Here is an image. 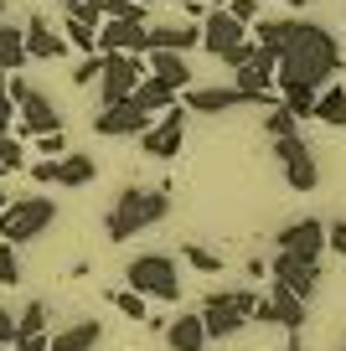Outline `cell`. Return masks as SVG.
Masks as SVG:
<instances>
[{
  "label": "cell",
  "mask_w": 346,
  "mask_h": 351,
  "mask_svg": "<svg viewBox=\"0 0 346 351\" xmlns=\"http://www.w3.org/2000/svg\"><path fill=\"white\" fill-rule=\"evenodd\" d=\"M341 351H346V346H341Z\"/></svg>",
  "instance_id": "681fc988"
},
{
  "label": "cell",
  "mask_w": 346,
  "mask_h": 351,
  "mask_svg": "<svg viewBox=\"0 0 346 351\" xmlns=\"http://www.w3.org/2000/svg\"><path fill=\"white\" fill-rule=\"evenodd\" d=\"M98 73H104V52H88L83 62L73 67V83H78V88H88V83H98Z\"/></svg>",
  "instance_id": "d590c367"
},
{
  "label": "cell",
  "mask_w": 346,
  "mask_h": 351,
  "mask_svg": "<svg viewBox=\"0 0 346 351\" xmlns=\"http://www.w3.org/2000/svg\"><path fill=\"white\" fill-rule=\"evenodd\" d=\"M202 47L217 57V62L238 67V62H249V52H253V36H249V26H243L238 16L212 11V16H202Z\"/></svg>",
  "instance_id": "277c9868"
},
{
  "label": "cell",
  "mask_w": 346,
  "mask_h": 351,
  "mask_svg": "<svg viewBox=\"0 0 346 351\" xmlns=\"http://www.w3.org/2000/svg\"><path fill=\"white\" fill-rule=\"evenodd\" d=\"M124 285L135 289V295L145 300H181V269H176V258H165V253H140V258H130V269H124Z\"/></svg>",
  "instance_id": "3957f363"
},
{
  "label": "cell",
  "mask_w": 346,
  "mask_h": 351,
  "mask_svg": "<svg viewBox=\"0 0 346 351\" xmlns=\"http://www.w3.org/2000/svg\"><path fill=\"white\" fill-rule=\"evenodd\" d=\"M67 16H73V21L98 26V21H104V0H73V5H67Z\"/></svg>",
  "instance_id": "8d00e7d4"
},
{
  "label": "cell",
  "mask_w": 346,
  "mask_h": 351,
  "mask_svg": "<svg viewBox=\"0 0 346 351\" xmlns=\"http://www.w3.org/2000/svg\"><path fill=\"white\" fill-rule=\"evenodd\" d=\"M5 134H11V124H5V119H0V140H5Z\"/></svg>",
  "instance_id": "f6af8a7d"
},
{
  "label": "cell",
  "mask_w": 346,
  "mask_h": 351,
  "mask_svg": "<svg viewBox=\"0 0 346 351\" xmlns=\"http://www.w3.org/2000/svg\"><path fill=\"white\" fill-rule=\"evenodd\" d=\"M145 11L140 0H104V21H145Z\"/></svg>",
  "instance_id": "f546056e"
},
{
  "label": "cell",
  "mask_w": 346,
  "mask_h": 351,
  "mask_svg": "<svg viewBox=\"0 0 346 351\" xmlns=\"http://www.w3.org/2000/svg\"><path fill=\"white\" fill-rule=\"evenodd\" d=\"M243 104H253L249 93H243V88H186V104L181 109H192V114H227V109H243Z\"/></svg>",
  "instance_id": "2e32d148"
},
{
  "label": "cell",
  "mask_w": 346,
  "mask_h": 351,
  "mask_svg": "<svg viewBox=\"0 0 346 351\" xmlns=\"http://www.w3.org/2000/svg\"><path fill=\"white\" fill-rule=\"evenodd\" d=\"M161 330H165V346H171V351H207V326H202V315H196V310L165 320Z\"/></svg>",
  "instance_id": "ffe728a7"
},
{
  "label": "cell",
  "mask_w": 346,
  "mask_h": 351,
  "mask_svg": "<svg viewBox=\"0 0 346 351\" xmlns=\"http://www.w3.org/2000/svg\"><path fill=\"white\" fill-rule=\"evenodd\" d=\"M98 52L145 57V21H98Z\"/></svg>",
  "instance_id": "e0dca14e"
},
{
  "label": "cell",
  "mask_w": 346,
  "mask_h": 351,
  "mask_svg": "<svg viewBox=\"0 0 346 351\" xmlns=\"http://www.w3.org/2000/svg\"><path fill=\"white\" fill-rule=\"evenodd\" d=\"M145 124H150V114H145L135 99L98 104V114H93V134H104V140H124V134H140Z\"/></svg>",
  "instance_id": "4fadbf2b"
},
{
  "label": "cell",
  "mask_w": 346,
  "mask_h": 351,
  "mask_svg": "<svg viewBox=\"0 0 346 351\" xmlns=\"http://www.w3.org/2000/svg\"><path fill=\"white\" fill-rule=\"evenodd\" d=\"M284 5H290V11H300V5H310V0H284Z\"/></svg>",
  "instance_id": "ee69618b"
},
{
  "label": "cell",
  "mask_w": 346,
  "mask_h": 351,
  "mask_svg": "<svg viewBox=\"0 0 346 351\" xmlns=\"http://www.w3.org/2000/svg\"><path fill=\"white\" fill-rule=\"evenodd\" d=\"M36 155H67V134L62 130H47V134H36Z\"/></svg>",
  "instance_id": "74e56055"
},
{
  "label": "cell",
  "mask_w": 346,
  "mask_h": 351,
  "mask_svg": "<svg viewBox=\"0 0 346 351\" xmlns=\"http://www.w3.org/2000/svg\"><path fill=\"white\" fill-rule=\"evenodd\" d=\"M93 176H98L93 155H62V160H57V186H67V191L93 186Z\"/></svg>",
  "instance_id": "d4e9b609"
},
{
  "label": "cell",
  "mask_w": 346,
  "mask_h": 351,
  "mask_svg": "<svg viewBox=\"0 0 346 351\" xmlns=\"http://www.w3.org/2000/svg\"><path fill=\"white\" fill-rule=\"evenodd\" d=\"M279 253H295V258H315L321 263V253H325V222H315V217H300V222H290V228H279Z\"/></svg>",
  "instance_id": "9a60e30c"
},
{
  "label": "cell",
  "mask_w": 346,
  "mask_h": 351,
  "mask_svg": "<svg viewBox=\"0 0 346 351\" xmlns=\"http://www.w3.org/2000/svg\"><path fill=\"white\" fill-rule=\"evenodd\" d=\"M108 305L119 310L124 320H145V295H135L130 285H124V289H108Z\"/></svg>",
  "instance_id": "83f0119b"
},
{
  "label": "cell",
  "mask_w": 346,
  "mask_h": 351,
  "mask_svg": "<svg viewBox=\"0 0 346 351\" xmlns=\"http://www.w3.org/2000/svg\"><path fill=\"white\" fill-rule=\"evenodd\" d=\"M336 73H341V47H336V36L325 32L321 21H300V16H295V32H290V42L279 47V67H274V93H279V104L295 119H310L315 93H321Z\"/></svg>",
  "instance_id": "6da1fadb"
},
{
  "label": "cell",
  "mask_w": 346,
  "mask_h": 351,
  "mask_svg": "<svg viewBox=\"0 0 346 351\" xmlns=\"http://www.w3.org/2000/svg\"><path fill=\"white\" fill-rule=\"evenodd\" d=\"M150 57V77H161L165 88H171V93H186V88H192V62H186V52H145Z\"/></svg>",
  "instance_id": "44dd1931"
},
{
  "label": "cell",
  "mask_w": 346,
  "mask_h": 351,
  "mask_svg": "<svg viewBox=\"0 0 346 351\" xmlns=\"http://www.w3.org/2000/svg\"><path fill=\"white\" fill-rule=\"evenodd\" d=\"M26 176H32L36 186H57V160L52 155H36V160H26Z\"/></svg>",
  "instance_id": "e575fe53"
},
{
  "label": "cell",
  "mask_w": 346,
  "mask_h": 351,
  "mask_svg": "<svg viewBox=\"0 0 346 351\" xmlns=\"http://www.w3.org/2000/svg\"><path fill=\"white\" fill-rule=\"evenodd\" d=\"M21 32H26V57H32V62H57V57L67 52V42L42 21V16H26Z\"/></svg>",
  "instance_id": "d6986e66"
},
{
  "label": "cell",
  "mask_w": 346,
  "mask_h": 351,
  "mask_svg": "<svg viewBox=\"0 0 346 351\" xmlns=\"http://www.w3.org/2000/svg\"><path fill=\"white\" fill-rule=\"evenodd\" d=\"M165 212H171V197H165V191L124 186L119 197H114V207H108V217H104V232H108L114 243H124V238H135V232L165 222Z\"/></svg>",
  "instance_id": "7a4b0ae2"
},
{
  "label": "cell",
  "mask_w": 346,
  "mask_h": 351,
  "mask_svg": "<svg viewBox=\"0 0 346 351\" xmlns=\"http://www.w3.org/2000/svg\"><path fill=\"white\" fill-rule=\"evenodd\" d=\"M26 62H32V57H26V32L0 16V73H21Z\"/></svg>",
  "instance_id": "7402d4cb"
},
{
  "label": "cell",
  "mask_w": 346,
  "mask_h": 351,
  "mask_svg": "<svg viewBox=\"0 0 346 351\" xmlns=\"http://www.w3.org/2000/svg\"><path fill=\"white\" fill-rule=\"evenodd\" d=\"M11 346H16V351H52V336H47V330H36V336H16Z\"/></svg>",
  "instance_id": "ab89813d"
},
{
  "label": "cell",
  "mask_w": 346,
  "mask_h": 351,
  "mask_svg": "<svg viewBox=\"0 0 346 351\" xmlns=\"http://www.w3.org/2000/svg\"><path fill=\"white\" fill-rule=\"evenodd\" d=\"M325 248H331V253H346V222H331V228H325Z\"/></svg>",
  "instance_id": "60d3db41"
},
{
  "label": "cell",
  "mask_w": 346,
  "mask_h": 351,
  "mask_svg": "<svg viewBox=\"0 0 346 351\" xmlns=\"http://www.w3.org/2000/svg\"><path fill=\"white\" fill-rule=\"evenodd\" d=\"M274 67H279V57H274L269 47H253L249 62L233 67V88H243L253 104H264V109H269V104L279 99V93H274Z\"/></svg>",
  "instance_id": "8fae6325"
},
{
  "label": "cell",
  "mask_w": 346,
  "mask_h": 351,
  "mask_svg": "<svg viewBox=\"0 0 346 351\" xmlns=\"http://www.w3.org/2000/svg\"><path fill=\"white\" fill-rule=\"evenodd\" d=\"M98 341H104V326H98V320H73V326H62L52 336V351H93Z\"/></svg>",
  "instance_id": "603a6c76"
},
{
  "label": "cell",
  "mask_w": 346,
  "mask_h": 351,
  "mask_svg": "<svg viewBox=\"0 0 346 351\" xmlns=\"http://www.w3.org/2000/svg\"><path fill=\"white\" fill-rule=\"evenodd\" d=\"M140 77H145V57H135V52H104V73H98L104 99H98V104L130 99L135 88H140Z\"/></svg>",
  "instance_id": "7c38bea8"
},
{
  "label": "cell",
  "mask_w": 346,
  "mask_h": 351,
  "mask_svg": "<svg viewBox=\"0 0 346 351\" xmlns=\"http://www.w3.org/2000/svg\"><path fill=\"white\" fill-rule=\"evenodd\" d=\"M253 305H259V295L253 289H233V295H212L196 315H202L207 326V341H227V336H238L243 326H249Z\"/></svg>",
  "instance_id": "8992f818"
},
{
  "label": "cell",
  "mask_w": 346,
  "mask_h": 351,
  "mask_svg": "<svg viewBox=\"0 0 346 351\" xmlns=\"http://www.w3.org/2000/svg\"><path fill=\"white\" fill-rule=\"evenodd\" d=\"M57 5H73V0H57Z\"/></svg>",
  "instance_id": "7dc6e473"
},
{
  "label": "cell",
  "mask_w": 346,
  "mask_h": 351,
  "mask_svg": "<svg viewBox=\"0 0 346 351\" xmlns=\"http://www.w3.org/2000/svg\"><path fill=\"white\" fill-rule=\"evenodd\" d=\"M310 119L336 124V130L346 124V88H341V83H325L321 93H315V109H310Z\"/></svg>",
  "instance_id": "484cf974"
},
{
  "label": "cell",
  "mask_w": 346,
  "mask_h": 351,
  "mask_svg": "<svg viewBox=\"0 0 346 351\" xmlns=\"http://www.w3.org/2000/svg\"><path fill=\"white\" fill-rule=\"evenodd\" d=\"M295 114L284 109V104H269V119H264V130H269V140H279V134H295Z\"/></svg>",
  "instance_id": "d6a6232c"
},
{
  "label": "cell",
  "mask_w": 346,
  "mask_h": 351,
  "mask_svg": "<svg viewBox=\"0 0 346 351\" xmlns=\"http://www.w3.org/2000/svg\"><path fill=\"white\" fill-rule=\"evenodd\" d=\"M274 155L284 160V181H290V191L310 197V191L321 186V165H315L310 145H305L300 134H279V140H274Z\"/></svg>",
  "instance_id": "30bf717a"
},
{
  "label": "cell",
  "mask_w": 346,
  "mask_h": 351,
  "mask_svg": "<svg viewBox=\"0 0 346 351\" xmlns=\"http://www.w3.org/2000/svg\"><path fill=\"white\" fill-rule=\"evenodd\" d=\"M135 140H140V150L150 155V160H176L181 145H186V109H181V104H171V109L155 114V124H145Z\"/></svg>",
  "instance_id": "9c48e42d"
},
{
  "label": "cell",
  "mask_w": 346,
  "mask_h": 351,
  "mask_svg": "<svg viewBox=\"0 0 346 351\" xmlns=\"http://www.w3.org/2000/svg\"><path fill=\"white\" fill-rule=\"evenodd\" d=\"M52 222H57V202H47V197H21V202H5V212H0V238L21 248V243L42 238Z\"/></svg>",
  "instance_id": "5b68a950"
},
{
  "label": "cell",
  "mask_w": 346,
  "mask_h": 351,
  "mask_svg": "<svg viewBox=\"0 0 346 351\" xmlns=\"http://www.w3.org/2000/svg\"><path fill=\"white\" fill-rule=\"evenodd\" d=\"M0 16H5V0H0Z\"/></svg>",
  "instance_id": "c3c4849f"
},
{
  "label": "cell",
  "mask_w": 346,
  "mask_h": 351,
  "mask_svg": "<svg viewBox=\"0 0 346 351\" xmlns=\"http://www.w3.org/2000/svg\"><path fill=\"white\" fill-rule=\"evenodd\" d=\"M0 171H26V145L16 140V134L0 140Z\"/></svg>",
  "instance_id": "836d02e7"
},
{
  "label": "cell",
  "mask_w": 346,
  "mask_h": 351,
  "mask_svg": "<svg viewBox=\"0 0 346 351\" xmlns=\"http://www.w3.org/2000/svg\"><path fill=\"white\" fill-rule=\"evenodd\" d=\"M310 320V305H305L295 289H284L279 279H269V295L253 305V315H249V326H284L290 336H300V326Z\"/></svg>",
  "instance_id": "52a82bcc"
},
{
  "label": "cell",
  "mask_w": 346,
  "mask_h": 351,
  "mask_svg": "<svg viewBox=\"0 0 346 351\" xmlns=\"http://www.w3.org/2000/svg\"><path fill=\"white\" fill-rule=\"evenodd\" d=\"M269 279H279L284 289H295V295H300L305 305H310V300H315V289H321V263H315V258H295V253H274Z\"/></svg>",
  "instance_id": "5bb4252c"
},
{
  "label": "cell",
  "mask_w": 346,
  "mask_h": 351,
  "mask_svg": "<svg viewBox=\"0 0 346 351\" xmlns=\"http://www.w3.org/2000/svg\"><path fill=\"white\" fill-rule=\"evenodd\" d=\"M222 11H227V16H238L243 26H253V21H259V0H227Z\"/></svg>",
  "instance_id": "f35d334b"
},
{
  "label": "cell",
  "mask_w": 346,
  "mask_h": 351,
  "mask_svg": "<svg viewBox=\"0 0 346 351\" xmlns=\"http://www.w3.org/2000/svg\"><path fill=\"white\" fill-rule=\"evenodd\" d=\"M0 285H21V253L5 238H0Z\"/></svg>",
  "instance_id": "4dcf8cb0"
},
{
  "label": "cell",
  "mask_w": 346,
  "mask_h": 351,
  "mask_svg": "<svg viewBox=\"0 0 346 351\" xmlns=\"http://www.w3.org/2000/svg\"><path fill=\"white\" fill-rule=\"evenodd\" d=\"M36 330H47V305L42 300H32V305L21 310V320H16V336H36Z\"/></svg>",
  "instance_id": "1f68e13d"
},
{
  "label": "cell",
  "mask_w": 346,
  "mask_h": 351,
  "mask_svg": "<svg viewBox=\"0 0 346 351\" xmlns=\"http://www.w3.org/2000/svg\"><path fill=\"white\" fill-rule=\"evenodd\" d=\"M202 47V26H145V52H186Z\"/></svg>",
  "instance_id": "ac0fdd59"
},
{
  "label": "cell",
  "mask_w": 346,
  "mask_h": 351,
  "mask_svg": "<svg viewBox=\"0 0 346 351\" xmlns=\"http://www.w3.org/2000/svg\"><path fill=\"white\" fill-rule=\"evenodd\" d=\"M5 202H11V197H5V191H0V212H5Z\"/></svg>",
  "instance_id": "bcb514c9"
},
{
  "label": "cell",
  "mask_w": 346,
  "mask_h": 351,
  "mask_svg": "<svg viewBox=\"0 0 346 351\" xmlns=\"http://www.w3.org/2000/svg\"><path fill=\"white\" fill-rule=\"evenodd\" d=\"M181 5H186V11H192V16H196V11H202V0H181Z\"/></svg>",
  "instance_id": "7bdbcfd3"
},
{
  "label": "cell",
  "mask_w": 346,
  "mask_h": 351,
  "mask_svg": "<svg viewBox=\"0 0 346 351\" xmlns=\"http://www.w3.org/2000/svg\"><path fill=\"white\" fill-rule=\"evenodd\" d=\"M181 253H186V263H192L196 274H222V258H217L212 248H202V243H181Z\"/></svg>",
  "instance_id": "f1b7e54d"
},
{
  "label": "cell",
  "mask_w": 346,
  "mask_h": 351,
  "mask_svg": "<svg viewBox=\"0 0 346 351\" xmlns=\"http://www.w3.org/2000/svg\"><path fill=\"white\" fill-rule=\"evenodd\" d=\"M62 42L67 47H78V52H98V26H88V21H73V16H67V26H62Z\"/></svg>",
  "instance_id": "4316f807"
},
{
  "label": "cell",
  "mask_w": 346,
  "mask_h": 351,
  "mask_svg": "<svg viewBox=\"0 0 346 351\" xmlns=\"http://www.w3.org/2000/svg\"><path fill=\"white\" fill-rule=\"evenodd\" d=\"M130 99H135V104H140V109H145V114H150V119H155V114H165V109H171L176 99H181V93H171V88H165L161 77H150V67H145L140 88H135Z\"/></svg>",
  "instance_id": "cb8c5ba5"
},
{
  "label": "cell",
  "mask_w": 346,
  "mask_h": 351,
  "mask_svg": "<svg viewBox=\"0 0 346 351\" xmlns=\"http://www.w3.org/2000/svg\"><path fill=\"white\" fill-rule=\"evenodd\" d=\"M11 341H16V315H11L5 305H0V351L11 346Z\"/></svg>",
  "instance_id": "b9f144b4"
},
{
  "label": "cell",
  "mask_w": 346,
  "mask_h": 351,
  "mask_svg": "<svg viewBox=\"0 0 346 351\" xmlns=\"http://www.w3.org/2000/svg\"><path fill=\"white\" fill-rule=\"evenodd\" d=\"M11 104H16V119H21V140H36V134L47 130H62V114L52 109V99L47 93H36L32 83H21V77H11Z\"/></svg>",
  "instance_id": "ba28073f"
}]
</instances>
